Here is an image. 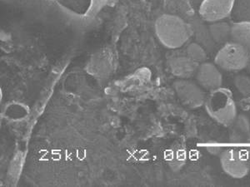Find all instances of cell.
Segmentation results:
<instances>
[{
    "label": "cell",
    "instance_id": "1",
    "mask_svg": "<svg viewBox=\"0 0 250 187\" xmlns=\"http://www.w3.org/2000/svg\"><path fill=\"white\" fill-rule=\"evenodd\" d=\"M155 32L163 45L171 49L182 47L191 36L189 25L176 15L160 16L155 23Z\"/></svg>",
    "mask_w": 250,
    "mask_h": 187
},
{
    "label": "cell",
    "instance_id": "2",
    "mask_svg": "<svg viewBox=\"0 0 250 187\" xmlns=\"http://www.w3.org/2000/svg\"><path fill=\"white\" fill-rule=\"evenodd\" d=\"M205 104L208 114L219 124L229 126L235 121L237 106L230 92L226 89L212 91Z\"/></svg>",
    "mask_w": 250,
    "mask_h": 187
},
{
    "label": "cell",
    "instance_id": "3",
    "mask_svg": "<svg viewBox=\"0 0 250 187\" xmlns=\"http://www.w3.org/2000/svg\"><path fill=\"white\" fill-rule=\"evenodd\" d=\"M214 62L225 71H240L249 66L250 51L239 43L230 42L226 43L218 52Z\"/></svg>",
    "mask_w": 250,
    "mask_h": 187
},
{
    "label": "cell",
    "instance_id": "4",
    "mask_svg": "<svg viewBox=\"0 0 250 187\" xmlns=\"http://www.w3.org/2000/svg\"><path fill=\"white\" fill-rule=\"evenodd\" d=\"M220 164L229 176L235 179L244 178L250 172L249 152L239 148L226 149L220 155Z\"/></svg>",
    "mask_w": 250,
    "mask_h": 187
},
{
    "label": "cell",
    "instance_id": "5",
    "mask_svg": "<svg viewBox=\"0 0 250 187\" xmlns=\"http://www.w3.org/2000/svg\"><path fill=\"white\" fill-rule=\"evenodd\" d=\"M235 0H203L199 15L207 22H218L229 17L232 13Z\"/></svg>",
    "mask_w": 250,
    "mask_h": 187
},
{
    "label": "cell",
    "instance_id": "6",
    "mask_svg": "<svg viewBox=\"0 0 250 187\" xmlns=\"http://www.w3.org/2000/svg\"><path fill=\"white\" fill-rule=\"evenodd\" d=\"M173 87L180 99L189 108H200L205 104V93L195 83L188 80H179Z\"/></svg>",
    "mask_w": 250,
    "mask_h": 187
},
{
    "label": "cell",
    "instance_id": "7",
    "mask_svg": "<svg viewBox=\"0 0 250 187\" xmlns=\"http://www.w3.org/2000/svg\"><path fill=\"white\" fill-rule=\"evenodd\" d=\"M196 78L200 86L208 91L221 88L223 76L216 66L210 62L200 63L196 73Z\"/></svg>",
    "mask_w": 250,
    "mask_h": 187
},
{
    "label": "cell",
    "instance_id": "8",
    "mask_svg": "<svg viewBox=\"0 0 250 187\" xmlns=\"http://www.w3.org/2000/svg\"><path fill=\"white\" fill-rule=\"evenodd\" d=\"M199 63L188 57H178L169 61L172 74L176 77L188 78L196 74Z\"/></svg>",
    "mask_w": 250,
    "mask_h": 187
},
{
    "label": "cell",
    "instance_id": "9",
    "mask_svg": "<svg viewBox=\"0 0 250 187\" xmlns=\"http://www.w3.org/2000/svg\"><path fill=\"white\" fill-rule=\"evenodd\" d=\"M231 38L250 52V22L243 21L231 26Z\"/></svg>",
    "mask_w": 250,
    "mask_h": 187
},
{
    "label": "cell",
    "instance_id": "10",
    "mask_svg": "<svg viewBox=\"0 0 250 187\" xmlns=\"http://www.w3.org/2000/svg\"><path fill=\"white\" fill-rule=\"evenodd\" d=\"M209 32L217 43H224L231 37V26L225 22H214L209 26Z\"/></svg>",
    "mask_w": 250,
    "mask_h": 187
},
{
    "label": "cell",
    "instance_id": "11",
    "mask_svg": "<svg viewBox=\"0 0 250 187\" xmlns=\"http://www.w3.org/2000/svg\"><path fill=\"white\" fill-rule=\"evenodd\" d=\"M187 54L191 59H193L198 63L205 62L207 57V54L205 49L198 43H191L190 45H188L187 48Z\"/></svg>",
    "mask_w": 250,
    "mask_h": 187
},
{
    "label": "cell",
    "instance_id": "12",
    "mask_svg": "<svg viewBox=\"0 0 250 187\" xmlns=\"http://www.w3.org/2000/svg\"><path fill=\"white\" fill-rule=\"evenodd\" d=\"M248 152H249V156H250V148H249V150H248Z\"/></svg>",
    "mask_w": 250,
    "mask_h": 187
},
{
    "label": "cell",
    "instance_id": "13",
    "mask_svg": "<svg viewBox=\"0 0 250 187\" xmlns=\"http://www.w3.org/2000/svg\"><path fill=\"white\" fill-rule=\"evenodd\" d=\"M249 68H250V63H249Z\"/></svg>",
    "mask_w": 250,
    "mask_h": 187
}]
</instances>
